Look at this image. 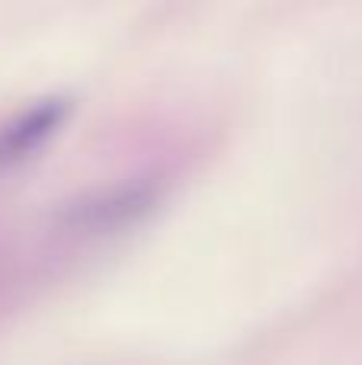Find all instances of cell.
<instances>
[{
  "instance_id": "obj_1",
  "label": "cell",
  "mask_w": 362,
  "mask_h": 365,
  "mask_svg": "<svg viewBox=\"0 0 362 365\" xmlns=\"http://www.w3.org/2000/svg\"><path fill=\"white\" fill-rule=\"evenodd\" d=\"M160 192L151 180H128L115 186H103L93 192L64 205L61 227L81 237H103V234L125 231L128 225H138L154 205Z\"/></svg>"
},
{
  "instance_id": "obj_2",
  "label": "cell",
  "mask_w": 362,
  "mask_h": 365,
  "mask_svg": "<svg viewBox=\"0 0 362 365\" xmlns=\"http://www.w3.org/2000/svg\"><path fill=\"white\" fill-rule=\"evenodd\" d=\"M68 113L71 100L48 96V100L32 103L6 122H0V170H10V167H19L29 158H36L58 135V128L68 122Z\"/></svg>"
}]
</instances>
